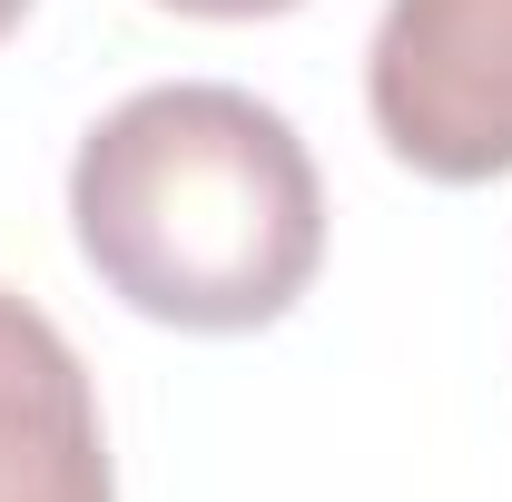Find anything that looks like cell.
<instances>
[{
    "label": "cell",
    "mask_w": 512,
    "mask_h": 502,
    "mask_svg": "<svg viewBox=\"0 0 512 502\" xmlns=\"http://www.w3.org/2000/svg\"><path fill=\"white\" fill-rule=\"evenodd\" d=\"M69 237L148 325L256 335L325 266V178L286 109L227 79H158L69 158Z\"/></svg>",
    "instance_id": "obj_1"
},
{
    "label": "cell",
    "mask_w": 512,
    "mask_h": 502,
    "mask_svg": "<svg viewBox=\"0 0 512 502\" xmlns=\"http://www.w3.org/2000/svg\"><path fill=\"white\" fill-rule=\"evenodd\" d=\"M365 109L375 138L434 188L512 178V0H384Z\"/></svg>",
    "instance_id": "obj_2"
},
{
    "label": "cell",
    "mask_w": 512,
    "mask_h": 502,
    "mask_svg": "<svg viewBox=\"0 0 512 502\" xmlns=\"http://www.w3.org/2000/svg\"><path fill=\"white\" fill-rule=\"evenodd\" d=\"M0 502H119L89 365L20 286H0Z\"/></svg>",
    "instance_id": "obj_3"
},
{
    "label": "cell",
    "mask_w": 512,
    "mask_h": 502,
    "mask_svg": "<svg viewBox=\"0 0 512 502\" xmlns=\"http://www.w3.org/2000/svg\"><path fill=\"white\" fill-rule=\"evenodd\" d=\"M158 10H178V20H286L306 0H158Z\"/></svg>",
    "instance_id": "obj_4"
},
{
    "label": "cell",
    "mask_w": 512,
    "mask_h": 502,
    "mask_svg": "<svg viewBox=\"0 0 512 502\" xmlns=\"http://www.w3.org/2000/svg\"><path fill=\"white\" fill-rule=\"evenodd\" d=\"M20 20H30V0H0V40H10V30H20Z\"/></svg>",
    "instance_id": "obj_5"
}]
</instances>
